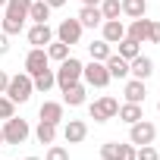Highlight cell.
<instances>
[{
    "instance_id": "cell-2",
    "label": "cell",
    "mask_w": 160,
    "mask_h": 160,
    "mask_svg": "<svg viewBox=\"0 0 160 160\" xmlns=\"http://www.w3.org/2000/svg\"><path fill=\"white\" fill-rule=\"evenodd\" d=\"M82 60H75V57H66L63 63H60V69L53 72V78H57V85L66 91L69 85H75V82H82Z\"/></svg>"
},
{
    "instance_id": "cell-12",
    "label": "cell",
    "mask_w": 160,
    "mask_h": 160,
    "mask_svg": "<svg viewBox=\"0 0 160 160\" xmlns=\"http://www.w3.org/2000/svg\"><path fill=\"white\" fill-rule=\"evenodd\" d=\"M28 7H32V0H7L3 16L7 19H16V22H25L28 19Z\"/></svg>"
},
{
    "instance_id": "cell-4",
    "label": "cell",
    "mask_w": 160,
    "mask_h": 160,
    "mask_svg": "<svg viewBox=\"0 0 160 160\" xmlns=\"http://www.w3.org/2000/svg\"><path fill=\"white\" fill-rule=\"evenodd\" d=\"M88 113H91L94 122H107V119H113V116L119 113V101L110 98V94H104V98H98V101L88 107Z\"/></svg>"
},
{
    "instance_id": "cell-22",
    "label": "cell",
    "mask_w": 160,
    "mask_h": 160,
    "mask_svg": "<svg viewBox=\"0 0 160 160\" xmlns=\"http://www.w3.org/2000/svg\"><path fill=\"white\" fill-rule=\"evenodd\" d=\"M32 85H35V91H50L53 85H57V78H53V69H44V72H38V75H32Z\"/></svg>"
},
{
    "instance_id": "cell-23",
    "label": "cell",
    "mask_w": 160,
    "mask_h": 160,
    "mask_svg": "<svg viewBox=\"0 0 160 160\" xmlns=\"http://www.w3.org/2000/svg\"><path fill=\"white\" fill-rule=\"evenodd\" d=\"M116 47H119V57H122V60H135V57L141 53V44H138V41H132L129 35H126L122 41H116Z\"/></svg>"
},
{
    "instance_id": "cell-27",
    "label": "cell",
    "mask_w": 160,
    "mask_h": 160,
    "mask_svg": "<svg viewBox=\"0 0 160 160\" xmlns=\"http://www.w3.org/2000/svg\"><path fill=\"white\" fill-rule=\"evenodd\" d=\"M88 53H91V60H98V63H104L113 50H110V44L101 38V41H94V44H88Z\"/></svg>"
},
{
    "instance_id": "cell-30",
    "label": "cell",
    "mask_w": 160,
    "mask_h": 160,
    "mask_svg": "<svg viewBox=\"0 0 160 160\" xmlns=\"http://www.w3.org/2000/svg\"><path fill=\"white\" fill-rule=\"evenodd\" d=\"M44 160H69V151H66L63 144H50L47 154H44Z\"/></svg>"
},
{
    "instance_id": "cell-16",
    "label": "cell",
    "mask_w": 160,
    "mask_h": 160,
    "mask_svg": "<svg viewBox=\"0 0 160 160\" xmlns=\"http://www.w3.org/2000/svg\"><path fill=\"white\" fill-rule=\"evenodd\" d=\"M78 22H82V28H98L104 22L101 7H82V10H78Z\"/></svg>"
},
{
    "instance_id": "cell-18",
    "label": "cell",
    "mask_w": 160,
    "mask_h": 160,
    "mask_svg": "<svg viewBox=\"0 0 160 160\" xmlns=\"http://www.w3.org/2000/svg\"><path fill=\"white\" fill-rule=\"evenodd\" d=\"M38 113H41V119H44V122L60 126V119H63V104H57V101H44Z\"/></svg>"
},
{
    "instance_id": "cell-40",
    "label": "cell",
    "mask_w": 160,
    "mask_h": 160,
    "mask_svg": "<svg viewBox=\"0 0 160 160\" xmlns=\"http://www.w3.org/2000/svg\"><path fill=\"white\" fill-rule=\"evenodd\" d=\"M3 7H7V0H0V10H3Z\"/></svg>"
},
{
    "instance_id": "cell-7",
    "label": "cell",
    "mask_w": 160,
    "mask_h": 160,
    "mask_svg": "<svg viewBox=\"0 0 160 160\" xmlns=\"http://www.w3.org/2000/svg\"><path fill=\"white\" fill-rule=\"evenodd\" d=\"M78 38H82V22L78 19H63L60 25H57V41H63V44H78Z\"/></svg>"
},
{
    "instance_id": "cell-9",
    "label": "cell",
    "mask_w": 160,
    "mask_h": 160,
    "mask_svg": "<svg viewBox=\"0 0 160 160\" xmlns=\"http://www.w3.org/2000/svg\"><path fill=\"white\" fill-rule=\"evenodd\" d=\"M53 41V28L47 25V22H35L32 28H28V44L32 47H47Z\"/></svg>"
},
{
    "instance_id": "cell-28",
    "label": "cell",
    "mask_w": 160,
    "mask_h": 160,
    "mask_svg": "<svg viewBox=\"0 0 160 160\" xmlns=\"http://www.w3.org/2000/svg\"><path fill=\"white\" fill-rule=\"evenodd\" d=\"M101 16L104 19H119V13H122V3H119V0H101Z\"/></svg>"
},
{
    "instance_id": "cell-6",
    "label": "cell",
    "mask_w": 160,
    "mask_h": 160,
    "mask_svg": "<svg viewBox=\"0 0 160 160\" xmlns=\"http://www.w3.org/2000/svg\"><path fill=\"white\" fill-rule=\"evenodd\" d=\"M154 138H157V126H154V122H148V119L132 122V129H129V141H132L135 148H141V144H154Z\"/></svg>"
},
{
    "instance_id": "cell-38",
    "label": "cell",
    "mask_w": 160,
    "mask_h": 160,
    "mask_svg": "<svg viewBox=\"0 0 160 160\" xmlns=\"http://www.w3.org/2000/svg\"><path fill=\"white\" fill-rule=\"evenodd\" d=\"M44 3H47L50 10H57V7H63V3H66V0H44Z\"/></svg>"
},
{
    "instance_id": "cell-5",
    "label": "cell",
    "mask_w": 160,
    "mask_h": 160,
    "mask_svg": "<svg viewBox=\"0 0 160 160\" xmlns=\"http://www.w3.org/2000/svg\"><path fill=\"white\" fill-rule=\"evenodd\" d=\"M82 78H85V85H91V88H107L110 85V72L98 60H91L88 66H82Z\"/></svg>"
},
{
    "instance_id": "cell-39",
    "label": "cell",
    "mask_w": 160,
    "mask_h": 160,
    "mask_svg": "<svg viewBox=\"0 0 160 160\" xmlns=\"http://www.w3.org/2000/svg\"><path fill=\"white\" fill-rule=\"evenodd\" d=\"M82 3H85V7H98V3H101V0H82Z\"/></svg>"
},
{
    "instance_id": "cell-26",
    "label": "cell",
    "mask_w": 160,
    "mask_h": 160,
    "mask_svg": "<svg viewBox=\"0 0 160 160\" xmlns=\"http://www.w3.org/2000/svg\"><path fill=\"white\" fill-rule=\"evenodd\" d=\"M44 50H47V57H50V60H57V63H63V60L69 57V44H63V41H50Z\"/></svg>"
},
{
    "instance_id": "cell-36",
    "label": "cell",
    "mask_w": 160,
    "mask_h": 160,
    "mask_svg": "<svg viewBox=\"0 0 160 160\" xmlns=\"http://www.w3.org/2000/svg\"><path fill=\"white\" fill-rule=\"evenodd\" d=\"M3 53H10V35L0 32V57H3Z\"/></svg>"
},
{
    "instance_id": "cell-42",
    "label": "cell",
    "mask_w": 160,
    "mask_h": 160,
    "mask_svg": "<svg viewBox=\"0 0 160 160\" xmlns=\"http://www.w3.org/2000/svg\"><path fill=\"white\" fill-rule=\"evenodd\" d=\"M25 160H41V157H25Z\"/></svg>"
},
{
    "instance_id": "cell-17",
    "label": "cell",
    "mask_w": 160,
    "mask_h": 160,
    "mask_svg": "<svg viewBox=\"0 0 160 160\" xmlns=\"http://www.w3.org/2000/svg\"><path fill=\"white\" fill-rule=\"evenodd\" d=\"M144 98H148L144 82H141V78H129V82H126V101L129 104H141Z\"/></svg>"
},
{
    "instance_id": "cell-21",
    "label": "cell",
    "mask_w": 160,
    "mask_h": 160,
    "mask_svg": "<svg viewBox=\"0 0 160 160\" xmlns=\"http://www.w3.org/2000/svg\"><path fill=\"white\" fill-rule=\"evenodd\" d=\"M119 3H122V13H126L129 19L148 16V0H119Z\"/></svg>"
},
{
    "instance_id": "cell-20",
    "label": "cell",
    "mask_w": 160,
    "mask_h": 160,
    "mask_svg": "<svg viewBox=\"0 0 160 160\" xmlns=\"http://www.w3.org/2000/svg\"><path fill=\"white\" fill-rule=\"evenodd\" d=\"M116 116H119L122 122H129V126H132V122L144 119V110H141V104H129V101H126V104L119 107V113H116Z\"/></svg>"
},
{
    "instance_id": "cell-8",
    "label": "cell",
    "mask_w": 160,
    "mask_h": 160,
    "mask_svg": "<svg viewBox=\"0 0 160 160\" xmlns=\"http://www.w3.org/2000/svg\"><path fill=\"white\" fill-rule=\"evenodd\" d=\"M44 69H50L47 50H44V47H32L28 57H25V72H28V75H38V72H44Z\"/></svg>"
},
{
    "instance_id": "cell-35",
    "label": "cell",
    "mask_w": 160,
    "mask_h": 160,
    "mask_svg": "<svg viewBox=\"0 0 160 160\" xmlns=\"http://www.w3.org/2000/svg\"><path fill=\"white\" fill-rule=\"evenodd\" d=\"M151 44H160V22H154L151 25V38H148Z\"/></svg>"
},
{
    "instance_id": "cell-24",
    "label": "cell",
    "mask_w": 160,
    "mask_h": 160,
    "mask_svg": "<svg viewBox=\"0 0 160 160\" xmlns=\"http://www.w3.org/2000/svg\"><path fill=\"white\" fill-rule=\"evenodd\" d=\"M28 19H32V22H47V19H50V7L44 3V0H32V7H28Z\"/></svg>"
},
{
    "instance_id": "cell-25",
    "label": "cell",
    "mask_w": 160,
    "mask_h": 160,
    "mask_svg": "<svg viewBox=\"0 0 160 160\" xmlns=\"http://www.w3.org/2000/svg\"><path fill=\"white\" fill-rule=\"evenodd\" d=\"M35 135H38V141L41 144H53V138H57V126L53 122H38V129H35Z\"/></svg>"
},
{
    "instance_id": "cell-1",
    "label": "cell",
    "mask_w": 160,
    "mask_h": 160,
    "mask_svg": "<svg viewBox=\"0 0 160 160\" xmlns=\"http://www.w3.org/2000/svg\"><path fill=\"white\" fill-rule=\"evenodd\" d=\"M32 91H35L32 75H28V72H19V75H10V85H7L3 94H7L13 104H25V101L32 98Z\"/></svg>"
},
{
    "instance_id": "cell-19",
    "label": "cell",
    "mask_w": 160,
    "mask_h": 160,
    "mask_svg": "<svg viewBox=\"0 0 160 160\" xmlns=\"http://www.w3.org/2000/svg\"><path fill=\"white\" fill-rule=\"evenodd\" d=\"M63 104H69V107H82V104H85V85H82V82L69 85V88L63 91Z\"/></svg>"
},
{
    "instance_id": "cell-33",
    "label": "cell",
    "mask_w": 160,
    "mask_h": 160,
    "mask_svg": "<svg viewBox=\"0 0 160 160\" xmlns=\"http://www.w3.org/2000/svg\"><path fill=\"white\" fill-rule=\"evenodd\" d=\"M25 28V22H16V19H7L3 16V35H19Z\"/></svg>"
},
{
    "instance_id": "cell-32",
    "label": "cell",
    "mask_w": 160,
    "mask_h": 160,
    "mask_svg": "<svg viewBox=\"0 0 160 160\" xmlns=\"http://www.w3.org/2000/svg\"><path fill=\"white\" fill-rule=\"evenodd\" d=\"M101 157H104V160H116V157H119V144H116V141L101 144Z\"/></svg>"
},
{
    "instance_id": "cell-11",
    "label": "cell",
    "mask_w": 160,
    "mask_h": 160,
    "mask_svg": "<svg viewBox=\"0 0 160 160\" xmlns=\"http://www.w3.org/2000/svg\"><path fill=\"white\" fill-rule=\"evenodd\" d=\"M151 72H154V60H151V57H141V53H138L135 60H129V75H132V78H141V82H144Z\"/></svg>"
},
{
    "instance_id": "cell-37",
    "label": "cell",
    "mask_w": 160,
    "mask_h": 160,
    "mask_svg": "<svg viewBox=\"0 0 160 160\" xmlns=\"http://www.w3.org/2000/svg\"><path fill=\"white\" fill-rule=\"evenodd\" d=\"M7 85H10V75H7L3 69H0V94H3V91H7Z\"/></svg>"
},
{
    "instance_id": "cell-34",
    "label": "cell",
    "mask_w": 160,
    "mask_h": 160,
    "mask_svg": "<svg viewBox=\"0 0 160 160\" xmlns=\"http://www.w3.org/2000/svg\"><path fill=\"white\" fill-rule=\"evenodd\" d=\"M116 160H135V144L129 141V144H119V157Z\"/></svg>"
},
{
    "instance_id": "cell-13",
    "label": "cell",
    "mask_w": 160,
    "mask_h": 160,
    "mask_svg": "<svg viewBox=\"0 0 160 160\" xmlns=\"http://www.w3.org/2000/svg\"><path fill=\"white\" fill-rule=\"evenodd\" d=\"M85 135H88V126H85L82 119H69V122H66V129H63L66 144H78V141H85Z\"/></svg>"
},
{
    "instance_id": "cell-41",
    "label": "cell",
    "mask_w": 160,
    "mask_h": 160,
    "mask_svg": "<svg viewBox=\"0 0 160 160\" xmlns=\"http://www.w3.org/2000/svg\"><path fill=\"white\" fill-rule=\"evenodd\" d=\"M0 144H3V129H0Z\"/></svg>"
},
{
    "instance_id": "cell-10",
    "label": "cell",
    "mask_w": 160,
    "mask_h": 160,
    "mask_svg": "<svg viewBox=\"0 0 160 160\" xmlns=\"http://www.w3.org/2000/svg\"><path fill=\"white\" fill-rule=\"evenodd\" d=\"M151 25H154V19H132V25L126 28V35L132 38V41H138V44H144L148 38H151Z\"/></svg>"
},
{
    "instance_id": "cell-43",
    "label": "cell",
    "mask_w": 160,
    "mask_h": 160,
    "mask_svg": "<svg viewBox=\"0 0 160 160\" xmlns=\"http://www.w3.org/2000/svg\"><path fill=\"white\" fill-rule=\"evenodd\" d=\"M157 110H160V104H157Z\"/></svg>"
},
{
    "instance_id": "cell-3",
    "label": "cell",
    "mask_w": 160,
    "mask_h": 160,
    "mask_svg": "<svg viewBox=\"0 0 160 160\" xmlns=\"http://www.w3.org/2000/svg\"><path fill=\"white\" fill-rule=\"evenodd\" d=\"M3 144H25V138H28V122L25 119H16V116H10V119H3Z\"/></svg>"
},
{
    "instance_id": "cell-31",
    "label": "cell",
    "mask_w": 160,
    "mask_h": 160,
    "mask_svg": "<svg viewBox=\"0 0 160 160\" xmlns=\"http://www.w3.org/2000/svg\"><path fill=\"white\" fill-rule=\"evenodd\" d=\"M10 116H16V104L0 94V119H10Z\"/></svg>"
},
{
    "instance_id": "cell-29",
    "label": "cell",
    "mask_w": 160,
    "mask_h": 160,
    "mask_svg": "<svg viewBox=\"0 0 160 160\" xmlns=\"http://www.w3.org/2000/svg\"><path fill=\"white\" fill-rule=\"evenodd\" d=\"M135 160H160V154L154 144H141V148H135Z\"/></svg>"
},
{
    "instance_id": "cell-14",
    "label": "cell",
    "mask_w": 160,
    "mask_h": 160,
    "mask_svg": "<svg viewBox=\"0 0 160 160\" xmlns=\"http://www.w3.org/2000/svg\"><path fill=\"white\" fill-rule=\"evenodd\" d=\"M101 28H104V41H107V44H116V41L126 38V25H122L119 19H104Z\"/></svg>"
},
{
    "instance_id": "cell-15",
    "label": "cell",
    "mask_w": 160,
    "mask_h": 160,
    "mask_svg": "<svg viewBox=\"0 0 160 160\" xmlns=\"http://www.w3.org/2000/svg\"><path fill=\"white\" fill-rule=\"evenodd\" d=\"M104 66H107L110 78H126V75H129V60H122L119 53H110V57L104 60Z\"/></svg>"
}]
</instances>
